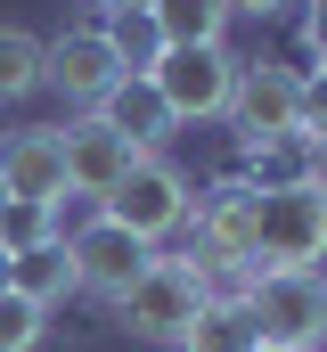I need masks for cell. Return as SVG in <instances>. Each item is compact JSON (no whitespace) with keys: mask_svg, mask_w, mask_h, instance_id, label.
I'll use <instances>...</instances> for the list:
<instances>
[{"mask_svg":"<svg viewBox=\"0 0 327 352\" xmlns=\"http://www.w3.org/2000/svg\"><path fill=\"white\" fill-rule=\"evenodd\" d=\"M180 263L196 270L213 295L229 287V278H253V180H221V188H205L196 205H188V254Z\"/></svg>","mask_w":327,"mask_h":352,"instance_id":"6da1fadb","label":"cell"},{"mask_svg":"<svg viewBox=\"0 0 327 352\" xmlns=\"http://www.w3.org/2000/svg\"><path fill=\"white\" fill-rule=\"evenodd\" d=\"M327 263V180L253 188V270H319Z\"/></svg>","mask_w":327,"mask_h":352,"instance_id":"7a4b0ae2","label":"cell"},{"mask_svg":"<svg viewBox=\"0 0 327 352\" xmlns=\"http://www.w3.org/2000/svg\"><path fill=\"white\" fill-rule=\"evenodd\" d=\"M205 278L188 263H164V254H148V270L115 295V320L131 328V336H148V344H180L188 328H196V311H205Z\"/></svg>","mask_w":327,"mask_h":352,"instance_id":"3957f363","label":"cell"},{"mask_svg":"<svg viewBox=\"0 0 327 352\" xmlns=\"http://www.w3.org/2000/svg\"><path fill=\"white\" fill-rule=\"evenodd\" d=\"M188 205H196L188 180L172 173L164 156H131V173L98 197V213H106L115 230H131L139 246H156V238H172V230H188Z\"/></svg>","mask_w":327,"mask_h":352,"instance_id":"277c9868","label":"cell"},{"mask_svg":"<svg viewBox=\"0 0 327 352\" xmlns=\"http://www.w3.org/2000/svg\"><path fill=\"white\" fill-rule=\"evenodd\" d=\"M156 98L172 107V123H205V115H229V90H238V58L221 41H188V50H164L148 66Z\"/></svg>","mask_w":327,"mask_h":352,"instance_id":"5b68a950","label":"cell"},{"mask_svg":"<svg viewBox=\"0 0 327 352\" xmlns=\"http://www.w3.org/2000/svg\"><path fill=\"white\" fill-rule=\"evenodd\" d=\"M238 295H245V311H253V328H262V344L311 352L327 336L319 328V270H253Z\"/></svg>","mask_w":327,"mask_h":352,"instance_id":"8992f818","label":"cell"},{"mask_svg":"<svg viewBox=\"0 0 327 352\" xmlns=\"http://www.w3.org/2000/svg\"><path fill=\"white\" fill-rule=\"evenodd\" d=\"M58 238H66V263H74V295H98V303H115V295L148 270V254H156V246H139L131 230H115L106 213H90V221L58 230Z\"/></svg>","mask_w":327,"mask_h":352,"instance_id":"52a82bcc","label":"cell"},{"mask_svg":"<svg viewBox=\"0 0 327 352\" xmlns=\"http://www.w3.org/2000/svg\"><path fill=\"white\" fill-rule=\"evenodd\" d=\"M295 107H303V74H295V66H270V58L238 66L229 123H238V140H245V148H262V140H286V131H295Z\"/></svg>","mask_w":327,"mask_h":352,"instance_id":"ba28073f","label":"cell"},{"mask_svg":"<svg viewBox=\"0 0 327 352\" xmlns=\"http://www.w3.org/2000/svg\"><path fill=\"white\" fill-rule=\"evenodd\" d=\"M41 82H49V90H66L82 115H90L106 90L123 82V58L106 50V25H74V33L41 41Z\"/></svg>","mask_w":327,"mask_h":352,"instance_id":"9c48e42d","label":"cell"},{"mask_svg":"<svg viewBox=\"0 0 327 352\" xmlns=\"http://www.w3.org/2000/svg\"><path fill=\"white\" fill-rule=\"evenodd\" d=\"M0 188L8 205H66V148H58V123H33L0 148Z\"/></svg>","mask_w":327,"mask_h":352,"instance_id":"30bf717a","label":"cell"},{"mask_svg":"<svg viewBox=\"0 0 327 352\" xmlns=\"http://www.w3.org/2000/svg\"><path fill=\"white\" fill-rule=\"evenodd\" d=\"M58 148H66V188H74V197H90V205H98L115 180L131 173V156H139V148H131L115 123H98V115L58 123Z\"/></svg>","mask_w":327,"mask_h":352,"instance_id":"8fae6325","label":"cell"},{"mask_svg":"<svg viewBox=\"0 0 327 352\" xmlns=\"http://www.w3.org/2000/svg\"><path fill=\"white\" fill-rule=\"evenodd\" d=\"M90 115H98V123H115V131H123V140H131L139 156H156L164 140L180 131V123H172V107L156 98V82H148V74H123V82L106 90V98H98Z\"/></svg>","mask_w":327,"mask_h":352,"instance_id":"7c38bea8","label":"cell"},{"mask_svg":"<svg viewBox=\"0 0 327 352\" xmlns=\"http://www.w3.org/2000/svg\"><path fill=\"white\" fill-rule=\"evenodd\" d=\"M8 287H16L25 303H41V311H58V303L74 295V263H66V238H41V246H25V254H8Z\"/></svg>","mask_w":327,"mask_h":352,"instance_id":"4fadbf2b","label":"cell"},{"mask_svg":"<svg viewBox=\"0 0 327 352\" xmlns=\"http://www.w3.org/2000/svg\"><path fill=\"white\" fill-rule=\"evenodd\" d=\"M180 352H262V328H253L245 295H205V311L180 336Z\"/></svg>","mask_w":327,"mask_h":352,"instance_id":"5bb4252c","label":"cell"},{"mask_svg":"<svg viewBox=\"0 0 327 352\" xmlns=\"http://www.w3.org/2000/svg\"><path fill=\"white\" fill-rule=\"evenodd\" d=\"M148 16H156L164 50H188V41H221L229 33V8L221 0H139Z\"/></svg>","mask_w":327,"mask_h":352,"instance_id":"9a60e30c","label":"cell"},{"mask_svg":"<svg viewBox=\"0 0 327 352\" xmlns=\"http://www.w3.org/2000/svg\"><path fill=\"white\" fill-rule=\"evenodd\" d=\"M245 156H253V188H295V180H319V148H311L303 131L262 140V148H245Z\"/></svg>","mask_w":327,"mask_h":352,"instance_id":"2e32d148","label":"cell"},{"mask_svg":"<svg viewBox=\"0 0 327 352\" xmlns=\"http://www.w3.org/2000/svg\"><path fill=\"white\" fill-rule=\"evenodd\" d=\"M106 50L123 58V74H148L164 58V33H156V16L148 8H123V16H106Z\"/></svg>","mask_w":327,"mask_h":352,"instance_id":"e0dca14e","label":"cell"},{"mask_svg":"<svg viewBox=\"0 0 327 352\" xmlns=\"http://www.w3.org/2000/svg\"><path fill=\"white\" fill-rule=\"evenodd\" d=\"M33 90H41V41L16 33V25H0V107H16Z\"/></svg>","mask_w":327,"mask_h":352,"instance_id":"ac0fdd59","label":"cell"},{"mask_svg":"<svg viewBox=\"0 0 327 352\" xmlns=\"http://www.w3.org/2000/svg\"><path fill=\"white\" fill-rule=\"evenodd\" d=\"M41 328H49V311L25 303V295L8 287V295H0V352H33V344H41Z\"/></svg>","mask_w":327,"mask_h":352,"instance_id":"d6986e66","label":"cell"},{"mask_svg":"<svg viewBox=\"0 0 327 352\" xmlns=\"http://www.w3.org/2000/svg\"><path fill=\"white\" fill-rule=\"evenodd\" d=\"M41 238H58V205H8V213H0V246H8V254H25V246H41Z\"/></svg>","mask_w":327,"mask_h":352,"instance_id":"ffe728a7","label":"cell"},{"mask_svg":"<svg viewBox=\"0 0 327 352\" xmlns=\"http://www.w3.org/2000/svg\"><path fill=\"white\" fill-rule=\"evenodd\" d=\"M295 131H303L311 148H327V66H319V74H303V107H295Z\"/></svg>","mask_w":327,"mask_h":352,"instance_id":"44dd1931","label":"cell"},{"mask_svg":"<svg viewBox=\"0 0 327 352\" xmlns=\"http://www.w3.org/2000/svg\"><path fill=\"white\" fill-rule=\"evenodd\" d=\"M303 41H311V58L327 66V0H311V8H303Z\"/></svg>","mask_w":327,"mask_h":352,"instance_id":"7402d4cb","label":"cell"},{"mask_svg":"<svg viewBox=\"0 0 327 352\" xmlns=\"http://www.w3.org/2000/svg\"><path fill=\"white\" fill-rule=\"evenodd\" d=\"M221 8H229V16H278L286 0H221Z\"/></svg>","mask_w":327,"mask_h":352,"instance_id":"603a6c76","label":"cell"},{"mask_svg":"<svg viewBox=\"0 0 327 352\" xmlns=\"http://www.w3.org/2000/svg\"><path fill=\"white\" fill-rule=\"evenodd\" d=\"M90 8H98V16H123V8H139V0H90Z\"/></svg>","mask_w":327,"mask_h":352,"instance_id":"cb8c5ba5","label":"cell"},{"mask_svg":"<svg viewBox=\"0 0 327 352\" xmlns=\"http://www.w3.org/2000/svg\"><path fill=\"white\" fill-rule=\"evenodd\" d=\"M0 295H8V246H0Z\"/></svg>","mask_w":327,"mask_h":352,"instance_id":"d4e9b609","label":"cell"},{"mask_svg":"<svg viewBox=\"0 0 327 352\" xmlns=\"http://www.w3.org/2000/svg\"><path fill=\"white\" fill-rule=\"evenodd\" d=\"M319 328H327V278H319Z\"/></svg>","mask_w":327,"mask_h":352,"instance_id":"484cf974","label":"cell"},{"mask_svg":"<svg viewBox=\"0 0 327 352\" xmlns=\"http://www.w3.org/2000/svg\"><path fill=\"white\" fill-rule=\"evenodd\" d=\"M0 213H8V188H0Z\"/></svg>","mask_w":327,"mask_h":352,"instance_id":"4316f807","label":"cell"},{"mask_svg":"<svg viewBox=\"0 0 327 352\" xmlns=\"http://www.w3.org/2000/svg\"><path fill=\"white\" fill-rule=\"evenodd\" d=\"M262 352H286V344H262Z\"/></svg>","mask_w":327,"mask_h":352,"instance_id":"83f0119b","label":"cell"},{"mask_svg":"<svg viewBox=\"0 0 327 352\" xmlns=\"http://www.w3.org/2000/svg\"><path fill=\"white\" fill-rule=\"evenodd\" d=\"M303 8H311V0H303Z\"/></svg>","mask_w":327,"mask_h":352,"instance_id":"f1b7e54d","label":"cell"}]
</instances>
